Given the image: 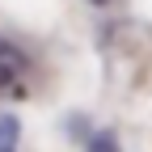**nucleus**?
Returning a JSON list of instances; mask_svg holds the SVG:
<instances>
[{
  "mask_svg": "<svg viewBox=\"0 0 152 152\" xmlns=\"http://www.w3.org/2000/svg\"><path fill=\"white\" fill-rule=\"evenodd\" d=\"M17 140H21L17 114H0V152H17Z\"/></svg>",
  "mask_w": 152,
  "mask_h": 152,
  "instance_id": "f03ea898",
  "label": "nucleus"
},
{
  "mask_svg": "<svg viewBox=\"0 0 152 152\" xmlns=\"http://www.w3.org/2000/svg\"><path fill=\"white\" fill-rule=\"evenodd\" d=\"M85 152H123V148H118V135L114 131H89Z\"/></svg>",
  "mask_w": 152,
  "mask_h": 152,
  "instance_id": "7ed1b4c3",
  "label": "nucleus"
},
{
  "mask_svg": "<svg viewBox=\"0 0 152 152\" xmlns=\"http://www.w3.org/2000/svg\"><path fill=\"white\" fill-rule=\"evenodd\" d=\"M21 72H26V55L17 51L9 38H0V89H9Z\"/></svg>",
  "mask_w": 152,
  "mask_h": 152,
  "instance_id": "f257e3e1",
  "label": "nucleus"
},
{
  "mask_svg": "<svg viewBox=\"0 0 152 152\" xmlns=\"http://www.w3.org/2000/svg\"><path fill=\"white\" fill-rule=\"evenodd\" d=\"M93 4H110V0H93Z\"/></svg>",
  "mask_w": 152,
  "mask_h": 152,
  "instance_id": "20e7f679",
  "label": "nucleus"
}]
</instances>
